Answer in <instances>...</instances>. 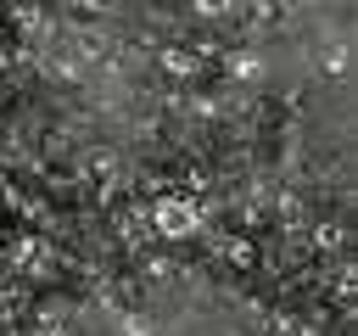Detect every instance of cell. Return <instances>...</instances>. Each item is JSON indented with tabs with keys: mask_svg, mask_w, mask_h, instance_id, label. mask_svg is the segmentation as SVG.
Listing matches in <instances>:
<instances>
[{
	"mask_svg": "<svg viewBox=\"0 0 358 336\" xmlns=\"http://www.w3.org/2000/svg\"><path fill=\"white\" fill-rule=\"evenodd\" d=\"M151 230L168 235V241H185V235L201 230V207H196L190 196H157V202H151Z\"/></svg>",
	"mask_w": 358,
	"mask_h": 336,
	"instance_id": "6da1fadb",
	"label": "cell"
},
{
	"mask_svg": "<svg viewBox=\"0 0 358 336\" xmlns=\"http://www.w3.org/2000/svg\"><path fill=\"white\" fill-rule=\"evenodd\" d=\"M196 67H201V62H196L190 50H173V45L162 50V73H173V78H196Z\"/></svg>",
	"mask_w": 358,
	"mask_h": 336,
	"instance_id": "7a4b0ae2",
	"label": "cell"
},
{
	"mask_svg": "<svg viewBox=\"0 0 358 336\" xmlns=\"http://www.w3.org/2000/svg\"><path fill=\"white\" fill-rule=\"evenodd\" d=\"M224 258H229L235 269H252V258H257V252H252V241H229V246H224Z\"/></svg>",
	"mask_w": 358,
	"mask_h": 336,
	"instance_id": "3957f363",
	"label": "cell"
},
{
	"mask_svg": "<svg viewBox=\"0 0 358 336\" xmlns=\"http://www.w3.org/2000/svg\"><path fill=\"white\" fill-rule=\"evenodd\" d=\"M229 73H235V78H257V56H246V50L229 56Z\"/></svg>",
	"mask_w": 358,
	"mask_h": 336,
	"instance_id": "277c9868",
	"label": "cell"
},
{
	"mask_svg": "<svg viewBox=\"0 0 358 336\" xmlns=\"http://www.w3.org/2000/svg\"><path fill=\"white\" fill-rule=\"evenodd\" d=\"M196 6V17H224L229 11V0H190Z\"/></svg>",
	"mask_w": 358,
	"mask_h": 336,
	"instance_id": "5b68a950",
	"label": "cell"
}]
</instances>
